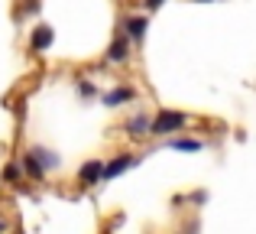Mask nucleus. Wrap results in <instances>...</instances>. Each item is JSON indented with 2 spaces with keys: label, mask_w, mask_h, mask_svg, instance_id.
<instances>
[{
  "label": "nucleus",
  "mask_w": 256,
  "mask_h": 234,
  "mask_svg": "<svg viewBox=\"0 0 256 234\" xmlns=\"http://www.w3.org/2000/svg\"><path fill=\"white\" fill-rule=\"evenodd\" d=\"M185 127H188V117L182 114V111L159 108L150 120V137H178Z\"/></svg>",
  "instance_id": "obj_1"
},
{
  "label": "nucleus",
  "mask_w": 256,
  "mask_h": 234,
  "mask_svg": "<svg viewBox=\"0 0 256 234\" xmlns=\"http://www.w3.org/2000/svg\"><path fill=\"white\" fill-rule=\"evenodd\" d=\"M130 59H133V43L124 33H117V36L110 39V46H107V52H104V62L107 65H126Z\"/></svg>",
  "instance_id": "obj_2"
},
{
  "label": "nucleus",
  "mask_w": 256,
  "mask_h": 234,
  "mask_svg": "<svg viewBox=\"0 0 256 234\" xmlns=\"http://www.w3.org/2000/svg\"><path fill=\"white\" fill-rule=\"evenodd\" d=\"M146 30H150V17H143V13H130V17L120 20V33H124L133 46H140L146 39Z\"/></svg>",
  "instance_id": "obj_3"
},
{
  "label": "nucleus",
  "mask_w": 256,
  "mask_h": 234,
  "mask_svg": "<svg viewBox=\"0 0 256 234\" xmlns=\"http://www.w3.org/2000/svg\"><path fill=\"white\" fill-rule=\"evenodd\" d=\"M104 182V159H84L82 166H78V185L82 189H94V185Z\"/></svg>",
  "instance_id": "obj_4"
},
{
  "label": "nucleus",
  "mask_w": 256,
  "mask_h": 234,
  "mask_svg": "<svg viewBox=\"0 0 256 234\" xmlns=\"http://www.w3.org/2000/svg\"><path fill=\"white\" fill-rule=\"evenodd\" d=\"M136 163H140V153H117L114 159H107V163H104V182H110V179L124 176V172L133 169Z\"/></svg>",
  "instance_id": "obj_5"
},
{
  "label": "nucleus",
  "mask_w": 256,
  "mask_h": 234,
  "mask_svg": "<svg viewBox=\"0 0 256 234\" xmlns=\"http://www.w3.org/2000/svg\"><path fill=\"white\" fill-rule=\"evenodd\" d=\"M52 43H56V30H52L49 23L32 26V33H30V52L42 56V52H49V49H52Z\"/></svg>",
  "instance_id": "obj_6"
},
{
  "label": "nucleus",
  "mask_w": 256,
  "mask_h": 234,
  "mask_svg": "<svg viewBox=\"0 0 256 234\" xmlns=\"http://www.w3.org/2000/svg\"><path fill=\"white\" fill-rule=\"evenodd\" d=\"M150 114H143V111H140V114H133V117H126L124 120V133L130 140H143V137H150Z\"/></svg>",
  "instance_id": "obj_7"
},
{
  "label": "nucleus",
  "mask_w": 256,
  "mask_h": 234,
  "mask_svg": "<svg viewBox=\"0 0 256 234\" xmlns=\"http://www.w3.org/2000/svg\"><path fill=\"white\" fill-rule=\"evenodd\" d=\"M136 101V91L130 88V85H117V88H110L104 95V108H124V104Z\"/></svg>",
  "instance_id": "obj_8"
},
{
  "label": "nucleus",
  "mask_w": 256,
  "mask_h": 234,
  "mask_svg": "<svg viewBox=\"0 0 256 234\" xmlns=\"http://www.w3.org/2000/svg\"><path fill=\"white\" fill-rule=\"evenodd\" d=\"M30 153L39 159V166H42L46 172H52V169H58V166H62V156H58L56 150H46V146H30Z\"/></svg>",
  "instance_id": "obj_9"
},
{
  "label": "nucleus",
  "mask_w": 256,
  "mask_h": 234,
  "mask_svg": "<svg viewBox=\"0 0 256 234\" xmlns=\"http://www.w3.org/2000/svg\"><path fill=\"white\" fill-rule=\"evenodd\" d=\"M166 146H169V150H175V153H201V150H204V140H194V137H172Z\"/></svg>",
  "instance_id": "obj_10"
},
{
  "label": "nucleus",
  "mask_w": 256,
  "mask_h": 234,
  "mask_svg": "<svg viewBox=\"0 0 256 234\" xmlns=\"http://www.w3.org/2000/svg\"><path fill=\"white\" fill-rule=\"evenodd\" d=\"M20 166H23V176H26V179H36V182H39V179H46V169L39 166V159L32 156L30 150L20 156Z\"/></svg>",
  "instance_id": "obj_11"
},
{
  "label": "nucleus",
  "mask_w": 256,
  "mask_h": 234,
  "mask_svg": "<svg viewBox=\"0 0 256 234\" xmlns=\"http://www.w3.org/2000/svg\"><path fill=\"white\" fill-rule=\"evenodd\" d=\"M0 179L10 182V185H20V179H23V166H20V163H6L4 172H0Z\"/></svg>",
  "instance_id": "obj_12"
},
{
  "label": "nucleus",
  "mask_w": 256,
  "mask_h": 234,
  "mask_svg": "<svg viewBox=\"0 0 256 234\" xmlns=\"http://www.w3.org/2000/svg\"><path fill=\"white\" fill-rule=\"evenodd\" d=\"M39 10H42V0H23V4L16 7V20H26V17H36Z\"/></svg>",
  "instance_id": "obj_13"
},
{
  "label": "nucleus",
  "mask_w": 256,
  "mask_h": 234,
  "mask_svg": "<svg viewBox=\"0 0 256 234\" xmlns=\"http://www.w3.org/2000/svg\"><path fill=\"white\" fill-rule=\"evenodd\" d=\"M75 91H78L82 98H94V95H98V85L88 82V78H78V82H75Z\"/></svg>",
  "instance_id": "obj_14"
},
{
  "label": "nucleus",
  "mask_w": 256,
  "mask_h": 234,
  "mask_svg": "<svg viewBox=\"0 0 256 234\" xmlns=\"http://www.w3.org/2000/svg\"><path fill=\"white\" fill-rule=\"evenodd\" d=\"M140 4H143V10H159V7H166V4H169V0H140Z\"/></svg>",
  "instance_id": "obj_15"
},
{
  "label": "nucleus",
  "mask_w": 256,
  "mask_h": 234,
  "mask_svg": "<svg viewBox=\"0 0 256 234\" xmlns=\"http://www.w3.org/2000/svg\"><path fill=\"white\" fill-rule=\"evenodd\" d=\"M182 234H198V221H194V218H192V221L185 224V231H182Z\"/></svg>",
  "instance_id": "obj_16"
},
{
  "label": "nucleus",
  "mask_w": 256,
  "mask_h": 234,
  "mask_svg": "<svg viewBox=\"0 0 256 234\" xmlns=\"http://www.w3.org/2000/svg\"><path fill=\"white\" fill-rule=\"evenodd\" d=\"M6 231V221H4V218H0V234H4Z\"/></svg>",
  "instance_id": "obj_17"
},
{
  "label": "nucleus",
  "mask_w": 256,
  "mask_h": 234,
  "mask_svg": "<svg viewBox=\"0 0 256 234\" xmlns=\"http://www.w3.org/2000/svg\"><path fill=\"white\" fill-rule=\"evenodd\" d=\"M192 4H211V0H192Z\"/></svg>",
  "instance_id": "obj_18"
}]
</instances>
